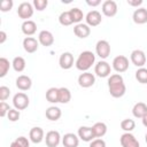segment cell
Returning <instances> with one entry per match:
<instances>
[{
	"mask_svg": "<svg viewBox=\"0 0 147 147\" xmlns=\"http://www.w3.org/2000/svg\"><path fill=\"white\" fill-rule=\"evenodd\" d=\"M108 88L113 98H122L126 92L124 79L119 74H113L108 77Z\"/></svg>",
	"mask_w": 147,
	"mask_h": 147,
	"instance_id": "obj_1",
	"label": "cell"
},
{
	"mask_svg": "<svg viewBox=\"0 0 147 147\" xmlns=\"http://www.w3.org/2000/svg\"><path fill=\"white\" fill-rule=\"evenodd\" d=\"M94 63H95V55H94V53H92L91 51H84V52H82L78 55V57H77V60L75 62V65H76V68L79 71L85 72Z\"/></svg>",
	"mask_w": 147,
	"mask_h": 147,
	"instance_id": "obj_2",
	"label": "cell"
},
{
	"mask_svg": "<svg viewBox=\"0 0 147 147\" xmlns=\"http://www.w3.org/2000/svg\"><path fill=\"white\" fill-rule=\"evenodd\" d=\"M33 11H34L33 5L30 3V2H28V1L21 2V3L18 5L17 15H18L20 18H22V20H24V21H28L30 17H32Z\"/></svg>",
	"mask_w": 147,
	"mask_h": 147,
	"instance_id": "obj_3",
	"label": "cell"
},
{
	"mask_svg": "<svg viewBox=\"0 0 147 147\" xmlns=\"http://www.w3.org/2000/svg\"><path fill=\"white\" fill-rule=\"evenodd\" d=\"M29 103H30V99H29L28 94H25L24 92H18L13 96V105H14L15 109H17V110L26 109Z\"/></svg>",
	"mask_w": 147,
	"mask_h": 147,
	"instance_id": "obj_4",
	"label": "cell"
},
{
	"mask_svg": "<svg viewBox=\"0 0 147 147\" xmlns=\"http://www.w3.org/2000/svg\"><path fill=\"white\" fill-rule=\"evenodd\" d=\"M111 67L113 69L118 72V74H122V72H125L127 69H129V59L124 55H117L114 60H113V63H111Z\"/></svg>",
	"mask_w": 147,
	"mask_h": 147,
	"instance_id": "obj_5",
	"label": "cell"
},
{
	"mask_svg": "<svg viewBox=\"0 0 147 147\" xmlns=\"http://www.w3.org/2000/svg\"><path fill=\"white\" fill-rule=\"evenodd\" d=\"M94 72L98 77L100 78H106V77H109L110 76V72H111V67L110 64L105 61V60H101L99 61L95 65H94Z\"/></svg>",
	"mask_w": 147,
	"mask_h": 147,
	"instance_id": "obj_6",
	"label": "cell"
},
{
	"mask_svg": "<svg viewBox=\"0 0 147 147\" xmlns=\"http://www.w3.org/2000/svg\"><path fill=\"white\" fill-rule=\"evenodd\" d=\"M95 53L101 60L107 59L110 55V44L103 39L99 40L95 45Z\"/></svg>",
	"mask_w": 147,
	"mask_h": 147,
	"instance_id": "obj_7",
	"label": "cell"
},
{
	"mask_svg": "<svg viewBox=\"0 0 147 147\" xmlns=\"http://www.w3.org/2000/svg\"><path fill=\"white\" fill-rule=\"evenodd\" d=\"M130 60H131V62H132L136 67L142 68V67L146 64L147 57H146V54H145L144 51H141V49H134V51L131 52Z\"/></svg>",
	"mask_w": 147,
	"mask_h": 147,
	"instance_id": "obj_8",
	"label": "cell"
},
{
	"mask_svg": "<svg viewBox=\"0 0 147 147\" xmlns=\"http://www.w3.org/2000/svg\"><path fill=\"white\" fill-rule=\"evenodd\" d=\"M94 83H95V76L92 72L85 71L78 76V84L83 88H88V87L93 86Z\"/></svg>",
	"mask_w": 147,
	"mask_h": 147,
	"instance_id": "obj_9",
	"label": "cell"
},
{
	"mask_svg": "<svg viewBox=\"0 0 147 147\" xmlns=\"http://www.w3.org/2000/svg\"><path fill=\"white\" fill-rule=\"evenodd\" d=\"M102 14L107 17H114L116 14H117V10H118V7H117V3L116 1L114 0H106L105 2H102Z\"/></svg>",
	"mask_w": 147,
	"mask_h": 147,
	"instance_id": "obj_10",
	"label": "cell"
},
{
	"mask_svg": "<svg viewBox=\"0 0 147 147\" xmlns=\"http://www.w3.org/2000/svg\"><path fill=\"white\" fill-rule=\"evenodd\" d=\"M119 142H121L122 147H140L139 141L131 132L123 133L119 138Z\"/></svg>",
	"mask_w": 147,
	"mask_h": 147,
	"instance_id": "obj_11",
	"label": "cell"
},
{
	"mask_svg": "<svg viewBox=\"0 0 147 147\" xmlns=\"http://www.w3.org/2000/svg\"><path fill=\"white\" fill-rule=\"evenodd\" d=\"M75 62L76 61L74 60V55L70 52H64L59 57V64L64 70H68V69L72 68V65L75 64Z\"/></svg>",
	"mask_w": 147,
	"mask_h": 147,
	"instance_id": "obj_12",
	"label": "cell"
},
{
	"mask_svg": "<svg viewBox=\"0 0 147 147\" xmlns=\"http://www.w3.org/2000/svg\"><path fill=\"white\" fill-rule=\"evenodd\" d=\"M85 21H86V24L91 28V26H98L101 22H102V16H101V13L98 11V10H91L86 14L85 16Z\"/></svg>",
	"mask_w": 147,
	"mask_h": 147,
	"instance_id": "obj_13",
	"label": "cell"
},
{
	"mask_svg": "<svg viewBox=\"0 0 147 147\" xmlns=\"http://www.w3.org/2000/svg\"><path fill=\"white\" fill-rule=\"evenodd\" d=\"M45 141H46V146L47 147H56L60 141H61V136L59 131L55 130H51L46 133L45 137Z\"/></svg>",
	"mask_w": 147,
	"mask_h": 147,
	"instance_id": "obj_14",
	"label": "cell"
},
{
	"mask_svg": "<svg viewBox=\"0 0 147 147\" xmlns=\"http://www.w3.org/2000/svg\"><path fill=\"white\" fill-rule=\"evenodd\" d=\"M38 41L40 45L45 46V47H48V46H52L54 44V36L51 31L48 30H42L39 32L38 34Z\"/></svg>",
	"mask_w": 147,
	"mask_h": 147,
	"instance_id": "obj_15",
	"label": "cell"
},
{
	"mask_svg": "<svg viewBox=\"0 0 147 147\" xmlns=\"http://www.w3.org/2000/svg\"><path fill=\"white\" fill-rule=\"evenodd\" d=\"M39 47V41L33 37H25L23 39V48L26 53H34Z\"/></svg>",
	"mask_w": 147,
	"mask_h": 147,
	"instance_id": "obj_16",
	"label": "cell"
},
{
	"mask_svg": "<svg viewBox=\"0 0 147 147\" xmlns=\"http://www.w3.org/2000/svg\"><path fill=\"white\" fill-rule=\"evenodd\" d=\"M29 138L33 144H40L45 139V132L41 127L34 126L29 132Z\"/></svg>",
	"mask_w": 147,
	"mask_h": 147,
	"instance_id": "obj_17",
	"label": "cell"
},
{
	"mask_svg": "<svg viewBox=\"0 0 147 147\" xmlns=\"http://www.w3.org/2000/svg\"><path fill=\"white\" fill-rule=\"evenodd\" d=\"M77 136L79 137V139H82L83 141H86V142H91L95 138L94 133H93V130L90 126H80L78 129Z\"/></svg>",
	"mask_w": 147,
	"mask_h": 147,
	"instance_id": "obj_18",
	"label": "cell"
},
{
	"mask_svg": "<svg viewBox=\"0 0 147 147\" xmlns=\"http://www.w3.org/2000/svg\"><path fill=\"white\" fill-rule=\"evenodd\" d=\"M133 22L136 24H145L147 23V9L144 7L137 8L132 14Z\"/></svg>",
	"mask_w": 147,
	"mask_h": 147,
	"instance_id": "obj_19",
	"label": "cell"
},
{
	"mask_svg": "<svg viewBox=\"0 0 147 147\" xmlns=\"http://www.w3.org/2000/svg\"><path fill=\"white\" fill-rule=\"evenodd\" d=\"M74 33L78 37V38H87L91 33V28L86 24V23H78L74 26Z\"/></svg>",
	"mask_w": 147,
	"mask_h": 147,
	"instance_id": "obj_20",
	"label": "cell"
},
{
	"mask_svg": "<svg viewBox=\"0 0 147 147\" xmlns=\"http://www.w3.org/2000/svg\"><path fill=\"white\" fill-rule=\"evenodd\" d=\"M15 84H16V87L18 90H21V91H28L32 86V80H31V78L29 76L21 75V76H18L16 78V83Z\"/></svg>",
	"mask_w": 147,
	"mask_h": 147,
	"instance_id": "obj_21",
	"label": "cell"
},
{
	"mask_svg": "<svg viewBox=\"0 0 147 147\" xmlns=\"http://www.w3.org/2000/svg\"><path fill=\"white\" fill-rule=\"evenodd\" d=\"M62 144L64 147H78L79 145V137L75 133H65L62 137Z\"/></svg>",
	"mask_w": 147,
	"mask_h": 147,
	"instance_id": "obj_22",
	"label": "cell"
},
{
	"mask_svg": "<svg viewBox=\"0 0 147 147\" xmlns=\"http://www.w3.org/2000/svg\"><path fill=\"white\" fill-rule=\"evenodd\" d=\"M21 29H22V32L28 36V37H31L32 34L36 33L37 31V24L34 21L32 20H28V21H24L21 25Z\"/></svg>",
	"mask_w": 147,
	"mask_h": 147,
	"instance_id": "obj_23",
	"label": "cell"
},
{
	"mask_svg": "<svg viewBox=\"0 0 147 147\" xmlns=\"http://www.w3.org/2000/svg\"><path fill=\"white\" fill-rule=\"evenodd\" d=\"M45 115H46V117L49 119V121H57V119H60V117L62 116V111H61V109L59 108V107H56V106H51V107H48L47 109H46V111H45Z\"/></svg>",
	"mask_w": 147,
	"mask_h": 147,
	"instance_id": "obj_24",
	"label": "cell"
},
{
	"mask_svg": "<svg viewBox=\"0 0 147 147\" xmlns=\"http://www.w3.org/2000/svg\"><path fill=\"white\" fill-rule=\"evenodd\" d=\"M132 114L136 118H142L147 115V105L144 102H137L132 108Z\"/></svg>",
	"mask_w": 147,
	"mask_h": 147,
	"instance_id": "obj_25",
	"label": "cell"
},
{
	"mask_svg": "<svg viewBox=\"0 0 147 147\" xmlns=\"http://www.w3.org/2000/svg\"><path fill=\"white\" fill-rule=\"evenodd\" d=\"M92 130H93L95 138H102L107 133V125L103 122H96L93 124Z\"/></svg>",
	"mask_w": 147,
	"mask_h": 147,
	"instance_id": "obj_26",
	"label": "cell"
},
{
	"mask_svg": "<svg viewBox=\"0 0 147 147\" xmlns=\"http://www.w3.org/2000/svg\"><path fill=\"white\" fill-rule=\"evenodd\" d=\"M11 67H13V69L16 72H22L25 69V67H26V62H25L24 57H22V56H15L13 59Z\"/></svg>",
	"mask_w": 147,
	"mask_h": 147,
	"instance_id": "obj_27",
	"label": "cell"
},
{
	"mask_svg": "<svg viewBox=\"0 0 147 147\" xmlns=\"http://www.w3.org/2000/svg\"><path fill=\"white\" fill-rule=\"evenodd\" d=\"M46 100L51 103H57L59 102V88L57 87H51L46 91Z\"/></svg>",
	"mask_w": 147,
	"mask_h": 147,
	"instance_id": "obj_28",
	"label": "cell"
},
{
	"mask_svg": "<svg viewBox=\"0 0 147 147\" xmlns=\"http://www.w3.org/2000/svg\"><path fill=\"white\" fill-rule=\"evenodd\" d=\"M71 100V92L67 87L59 88V102L60 103H68Z\"/></svg>",
	"mask_w": 147,
	"mask_h": 147,
	"instance_id": "obj_29",
	"label": "cell"
},
{
	"mask_svg": "<svg viewBox=\"0 0 147 147\" xmlns=\"http://www.w3.org/2000/svg\"><path fill=\"white\" fill-rule=\"evenodd\" d=\"M59 22H60V24L63 25V26H69V25H71V24L74 23V21H72V17H71L70 11H69V10H68V11H62V13L60 14V16H59Z\"/></svg>",
	"mask_w": 147,
	"mask_h": 147,
	"instance_id": "obj_30",
	"label": "cell"
},
{
	"mask_svg": "<svg viewBox=\"0 0 147 147\" xmlns=\"http://www.w3.org/2000/svg\"><path fill=\"white\" fill-rule=\"evenodd\" d=\"M70 14H71V17H72V21L74 23L78 24L82 22V20L84 18V14H83V10L79 9L78 7H75V8H71L70 10Z\"/></svg>",
	"mask_w": 147,
	"mask_h": 147,
	"instance_id": "obj_31",
	"label": "cell"
},
{
	"mask_svg": "<svg viewBox=\"0 0 147 147\" xmlns=\"http://www.w3.org/2000/svg\"><path fill=\"white\" fill-rule=\"evenodd\" d=\"M136 127V122L131 118H125L121 122V129L125 132H132Z\"/></svg>",
	"mask_w": 147,
	"mask_h": 147,
	"instance_id": "obj_32",
	"label": "cell"
},
{
	"mask_svg": "<svg viewBox=\"0 0 147 147\" xmlns=\"http://www.w3.org/2000/svg\"><path fill=\"white\" fill-rule=\"evenodd\" d=\"M10 65H11V63L6 57H0V77L1 78L8 74Z\"/></svg>",
	"mask_w": 147,
	"mask_h": 147,
	"instance_id": "obj_33",
	"label": "cell"
},
{
	"mask_svg": "<svg viewBox=\"0 0 147 147\" xmlns=\"http://www.w3.org/2000/svg\"><path fill=\"white\" fill-rule=\"evenodd\" d=\"M136 79L140 84H147V68H138L136 71Z\"/></svg>",
	"mask_w": 147,
	"mask_h": 147,
	"instance_id": "obj_34",
	"label": "cell"
},
{
	"mask_svg": "<svg viewBox=\"0 0 147 147\" xmlns=\"http://www.w3.org/2000/svg\"><path fill=\"white\" fill-rule=\"evenodd\" d=\"M9 147H30V142H29V139H28V138L21 136V137H18V138H16V139L10 144Z\"/></svg>",
	"mask_w": 147,
	"mask_h": 147,
	"instance_id": "obj_35",
	"label": "cell"
},
{
	"mask_svg": "<svg viewBox=\"0 0 147 147\" xmlns=\"http://www.w3.org/2000/svg\"><path fill=\"white\" fill-rule=\"evenodd\" d=\"M20 116H21L20 110H17V109H15V108H11V109L8 111V115H7V117H8V119H9L10 122H16V121H18V119H20Z\"/></svg>",
	"mask_w": 147,
	"mask_h": 147,
	"instance_id": "obj_36",
	"label": "cell"
},
{
	"mask_svg": "<svg viewBox=\"0 0 147 147\" xmlns=\"http://www.w3.org/2000/svg\"><path fill=\"white\" fill-rule=\"evenodd\" d=\"M32 5H33L34 9L41 11V10H44L48 6V1L47 0H33V3Z\"/></svg>",
	"mask_w": 147,
	"mask_h": 147,
	"instance_id": "obj_37",
	"label": "cell"
},
{
	"mask_svg": "<svg viewBox=\"0 0 147 147\" xmlns=\"http://www.w3.org/2000/svg\"><path fill=\"white\" fill-rule=\"evenodd\" d=\"M13 0H2L1 3H0V10L6 13V11H9L11 8H13Z\"/></svg>",
	"mask_w": 147,
	"mask_h": 147,
	"instance_id": "obj_38",
	"label": "cell"
},
{
	"mask_svg": "<svg viewBox=\"0 0 147 147\" xmlns=\"http://www.w3.org/2000/svg\"><path fill=\"white\" fill-rule=\"evenodd\" d=\"M9 94H10V90L9 87L2 85L0 86V100L1 101H6L8 98H9Z\"/></svg>",
	"mask_w": 147,
	"mask_h": 147,
	"instance_id": "obj_39",
	"label": "cell"
},
{
	"mask_svg": "<svg viewBox=\"0 0 147 147\" xmlns=\"http://www.w3.org/2000/svg\"><path fill=\"white\" fill-rule=\"evenodd\" d=\"M11 108L9 107V105L6 102V101H1L0 102V116L1 117H6L8 115V111L10 110Z\"/></svg>",
	"mask_w": 147,
	"mask_h": 147,
	"instance_id": "obj_40",
	"label": "cell"
},
{
	"mask_svg": "<svg viewBox=\"0 0 147 147\" xmlns=\"http://www.w3.org/2000/svg\"><path fill=\"white\" fill-rule=\"evenodd\" d=\"M88 147H106V141L101 138H95L90 142Z\"/></svg>",
	"mask_w": 147,
	"mask_h": 147,
	"instance_id": "obj_41",
	"label": "cell"
},
{
	"mask_svg": "<svg viewBox=\"0 0 147 147\" xmlns=\"http://www.w3.org/2000/svg\"><path fill=\"white\" fill-rule=\"evenodd\" d=\"M129 6H132V7H137L139 8V6L142 5V0H127L126 1Z\"/></svg>",
	"mask_w": 147,
	"mask_h": 147,
	"instance_id": "obj_42",
	"label": "cell"
},
{
	"mask_svg": "<svg viewBox=\"0 0 147 147\" xmlns=\"http://www.w3.org/2000/svg\"><path fill=\"white\" fill-rule=\"evenodd\" d=\"M86 3L88 5V6H91V7H96V6H99L100 3H101V1L100 0H86Z\"/></svg>",
	"mask_w": 147,
	"mask_h": 147,
	"instance_id": "obj_43",
	"label": "cell"
},
{
	"mask_svg": "<svg viewBox=\"0 0 147 147\" xmlns=\"http://www.w3.org/2000/svg\"><path fill=\"white\" fill-rule=\"evenodd\" d=\"M7 39V33L5 31H0V44H3Z\"/></svg>",
	"mask_w": 147,
	"mask_h": 147,
	"instance_id": "obj_44",
	"label": "cell"
},
{
	"mask_svg": "<svg viewBox=\"0 0 147 147\" xmlns=\"http://www.w3.org/2000/svg\"><path fill=\"white\" fill-rule=\"evenodd\" d=\"M141 121H142V125H144L145 127H147V115H145V116L141 118Z\"/></svg>",
	"mask_w": 147,
	"mask_h": 147,
	"instance_id": "obj_45",
	"label": "cell"
},
{
	"mask_svg": "<svg viewBox=\"0 0 147 147\" xmlns=\"http://www.w3.org/2000/svg\"><path fill=\"white\" fill-rule=\"evenodd\" d=\"M145 141H146V144H147V133L145 134Z\"/></svg>",
	"mask_w": 147,
	"mask_h": 147,
	"instance_id": "obj_46",
	"label": "cell"
}]
</instances>
